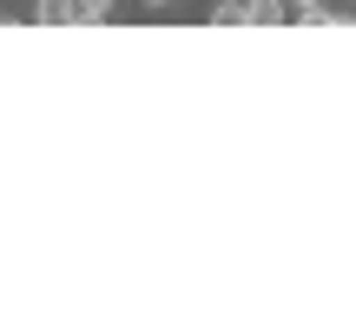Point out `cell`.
I'll list each match as a JSON object with an SVG mask.
<instances>
[{
    "instance_id": "1",
    "label": "cell",
    "mask_w": 356,
    "mask_h": 330,
    "mask_svg": "<svg viewBox=\"0 0 356 330\" xmlns=\"http://www.w3.org/2000/svg\"><path fill=\"white\" fill-rule=\"evenodd\" d=\"M40 26H79V0H33Z\"/></svg>"
},
{
    "instance_id": "2",
    "label": "cell",
    "mask_w": 356,
    "mask_h": 330,
    "mask_svg": "<svg viewBox=\"0 0 356 330\" xmlns=\"http://www.w3.org/2000/svg\"><path fill=\"white\" fill-rule=\"evenodd\" d=\"M284 20H297L291 0H251V26H284Z\"/></svg>"
},
{
    "instance_id": "3",
    "label": "cell",
    "mask_w": 356,
    "mask_h": 330,
    "mask_svg": "<svg viewBox=\"0 0 356 330\" xmlns=\"http://www.w3.org/2000/svg\"><path fill=\"white\" fill-rule=\"evenodd\" d=\"M204 20H211V26H251V0H218Z\"/></svg>"
},
{
    "instance_id": "4",
    "label": "cell",
    "mask_w": 356,
    "mask_h": 330,
    "mask_svg": "<svg viewBox=\"0 0 356 330\" xmlns=\"http://www.w3.org/2000/svg\"><path fill=\"white\" fill-rule=\"evenodd\" d=\"M350 20H356V13H337V7H323V0L297 13V26H350Z\"/></svg>"
},
{
    "instance_id": "5",
    "label": "cell",
    "mask_w": 356,
    "mask_h": 330,
    "mask_svg": "<svg viewBox=\"0 0 356 330\" xmlns=\"http://www.w3.org/2000/svg\"><path fill=\"white\" fill-rule=\"evenodd\" d=\"M119 0H79V26H106Z\"/></svg>"
},
{
    "instance_id": "6",
    "label": "cell",
    "mask_w": 356,
    "mask_h": 330,
    "mask_svg": "<svg viewBox=\"0 0 356 330\" xmlns=\"http://www.w3.org/2000/svg\"><path fill=\"white\" fill-rule=\"evenodd\" d=\"M291 7H297V13H304V7H317V0H291Z\"/></svg>"
},
{
    "instance_id": "7",
    "label": "cell",
    "mask_w": 356,
    "mask_h": 330,
    "mask_svg": "<svg viewBox=\"0 0 356 330\" xmlns=\"http://www.w3.org/2000/svg\"><path fill=\"white\" fill-rule=\"evenodd\" d=\"M145 7H172V0H145Z\"/></svg>"
}]
</instances>
